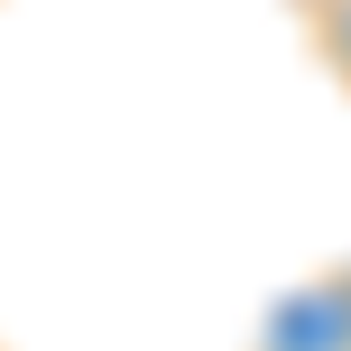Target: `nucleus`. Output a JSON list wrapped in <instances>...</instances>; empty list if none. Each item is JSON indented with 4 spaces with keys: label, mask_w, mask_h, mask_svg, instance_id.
<instances>
[{
    "label": "nucleus",
    "mask_w": 351,
    "mask_h": 351,
    "mask_svg": "<svg viewBox=\"0 0 351 351\" xmlns=\"http://www.w3.org/2000/svg\"><path fill=\"white\" fill-rule=\"evenodd\" d=\"M305 19H315V47H324V65L351 84V0H305Z\"/></svg>",
    "instance_id": "obj_1"
}]
</instances>
